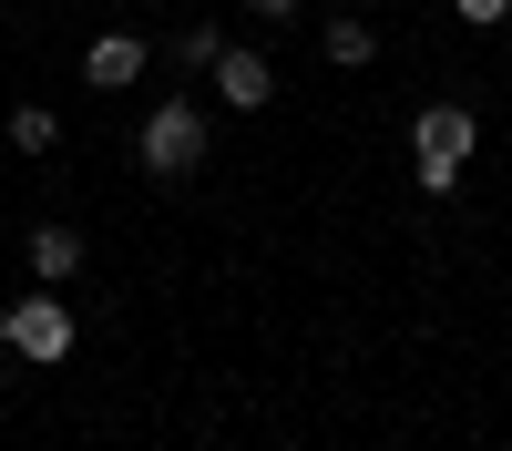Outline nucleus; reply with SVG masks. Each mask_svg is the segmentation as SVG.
Here are the masks:
<instances>
[{"mask_svg":"<svg viewBox=\"0 0 512 451\" xmlns=\"http://www.w3.org/2000/svg\"><path fill=\"white\" fill-rule=\"evenodd\" d=\"M472 144H482V123L461 113V103H420L410 113V185L420 195H451L461 164H472Z\"/></svg>","mask_w":512,"mask_h":451,"instance_id":"f257e3e1","label":"nucleus"},{"mask_svg":"<svg viewBox=\"0 0 512 451\" xmlns=\"http://www.w3.org/2000/svg\"><path fill=\"white\" fill-rule=\"evenodd\" d=\"M0 349L11 359H31V369H62L72 349H82V328H72V308L41 287V298H21V308H0Z\"/></svg>","mask_w":512,"mask_h":451,"instance_id":"f03ea898","label":"nucleus"},{"mask_svg":"<svg viewBox=\"0 0 512 451\" xmlns=\"http://www.w3.org/2000/svg\"><path fill=\"white\" fill-rule=\"evenodd\" d=\"M134 154H144V175H164V185L195 175V164H205V113L195 103H154L144 134H134Z\"/></svg>","mask_w":512,"mask_h":451,"instance_id":"7ed1b4c3","label":"nucleus"},{"mask_svg":"<svg viewBox=\"0 0 512 451\" xmlns=\"http://www.w3.org/2000/svg\"><path fill=\"white\" fill-rule=\"evenodd\" d=\"M82 82H93V93H123V82H144V41H134V31H103L93 52H82Z\"/></svg>","mask_w":512,"mask_h":451,"instance_id":"20e7f679","label":"nucleus"},{"mask_svg":"<svg viewBox=\"0 0 512 451\" xmlns=\"http://www.w3.org/2000/svg\"><path fill=\"white\" fill-rule=\"evenodd\" d=\"M267 93H277V72L256 62V52H216V103H246V113H256Z\"/></svg>","mask_w":512,"mask_h":451,"instance_id":"39448f33","label":"nucleus"},{"mask_svg":"<svg viewBox=\"0 0 512 451\" xmlns=\"http://www.w3.org/2000/svg\"><path fill=\"white\" fill-rule=\"evenodd\" d=\"M72 267H82V236H72V226H31V277H41V287H62Z\"/></svg>","mask_w":512,"mask_h":451,"instance_id":"423d86ee","label":"nucleus"},{"mask_svg":"<svg viewBox=\"0 0 512 451\" xmlns=\"http://www.w3.org/2000/svg\"><path fill=\"white\" fill-rule=\"evenodd\" d=\"M369 52H379V31H369V21H328V62H338V72H359Z\"/></svg>","mask_w":512,"mask_h":451,"instance_id":"0eeeda50","label":"nucleus"},{"mask_svg":"<svg viewBox=\"0 0 512 451\" xmlns=\"http://www.w3.org/2000/svg\"><path fill=\"white\" fill-rule=\"evenodd\" d=\"M11 144H21V154H52V144H62V123L41 113V103H21V113H11Z\"/></svg>","mask_w":512,"mask_h":451,"instance_id":"6e6552de","label":"nucleus"},{"mask_svg":"<svg viewBox=\"0 0 512 451\" xmlns=\"http://www.w3.org/2000/svg\"><path fill=\"white\" fill-rule=\"evenodd\" d=\"M451 11H461V21H502L512 0H451Z\"/></svg>","mask_w":512,"mask_h":451,"instance_id":"1a4fd4ad","label":"nucleus"},{"mask_svg":"<svg viewBox=\"0 0 512 451\" xmlns=\"http://www.w3.org/2000/svg\"><path fill=\"white\" fill-rule=\"evenodd\" d=\"M256 11H267V21H287V11H297V0H256Z\"/></svg>","mask_w":512,"mask_h":451,"instance_id":"9d476101","label":"nucleus"}]
</instances>
